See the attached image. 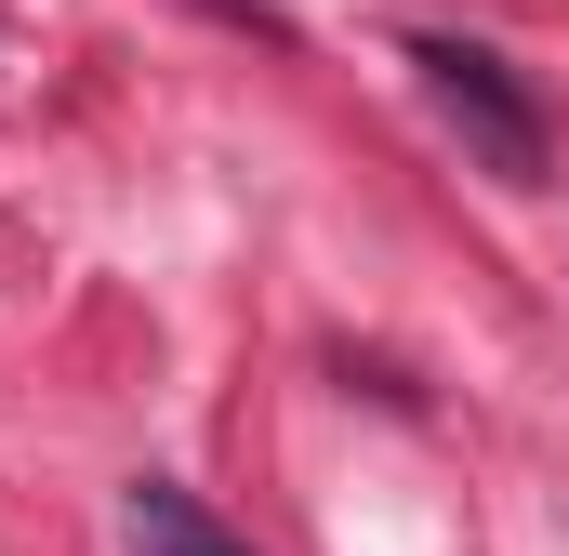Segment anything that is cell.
I'll use <instances>...</instances> for the list:
<instances>
[{
    "instance_id": "1",
    "label": "cell",
    "mask_w": 569,
    "mask_h": 556,
    "mask_svg": "<svg viewBox=\"0 0 569 556\" xmlns=\"http://www.w3.org/2000/svg\"><path fill=\"white\" fill-rule=\"evenodd\" d=\"M411 67H425L437 120L463 133V159H490L503 186H543V172H557V133H543V107L517 93L503 53H477V40H411Z\"/></svg>"
},
{
    "instance_id": "3",
    "label": "cell",
    "mask_w": 569,
    "mask_h": 556,
    "mask_svg": "<svg viewBox=\"0 0 569 556\" xmlns=\"http://www.w3.org/2000/svg\"><path fill=\"white\" fill-rule=\"evenodd\" d=\"M0 53H13V40H0Z\"/></svg>"
},
{
    "instance_id": "2",
    "label": "cell",
    "mask_w": 569,
    "mask_h": 556,
    "mask_svg": "<svg viewBox=\"0 0 569 556\" xmlns=\"http://www.w3.org/2000/svg\"><path fill=\"white\" fill-rule=\"evenodd\" d=\"M120 544H133V556H239L172 477H133V490H120Z\"/></svg>"
}]
</instances>
